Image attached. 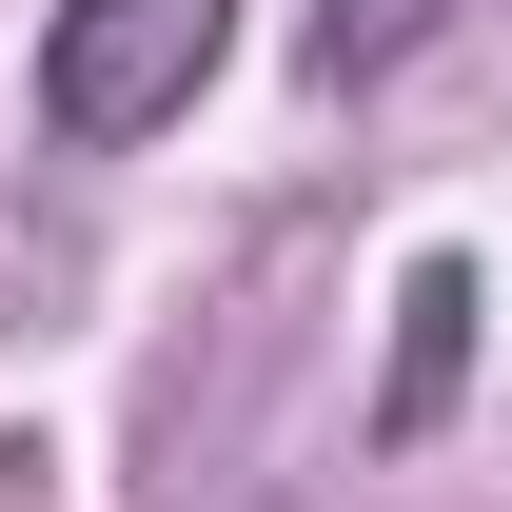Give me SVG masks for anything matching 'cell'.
Returning <instances> with one entry per match:
<instances>
[{
    "label": "cell",
    "instance_id": "cell-1",
    "mask_svg": "<svg viewBox=\"0 0 512 512\" xmlns=\"http://www.w3.org/2000/svg\"><path fill=\"white\" fill-rule=\"evenodd\" d=\"M217 40H237V0H60V20H40V138L119 158V138L197 119Z\"/></svg>",
    "mask_w": 512,
    "mask_h": 512
},
{
    "label": "cell",
    "instance_id": "cell-3",
    "mask_svg": "<svg viewBox=\"0 0 512 512\" xmlns=\"http://www.w3.org/2000/svg\"><path fill=\"white\" fill-rule=\"evenodd\" d=\"M414 40H434V0H316V79H375Z\"/></svg>",
    "mask_w": 512,
    "mask_h": 512
},
{
    "label": "cell",
    "instance_id": "cell-2",
    "mask_svg": "<svg viewBox=\"0 0 512 512\" xmlns=\"http://www.w3.org/2000/svg\"><path fill=\"white\" fill-rule=\"evenodd\" d=\"M453 355H473V276H453V256H414V335H394V394H375L394 434H414V414L453 394Z\"/></svg>",
    "mask_w": 512,
    "mask_h": 512
}]
</instances>
